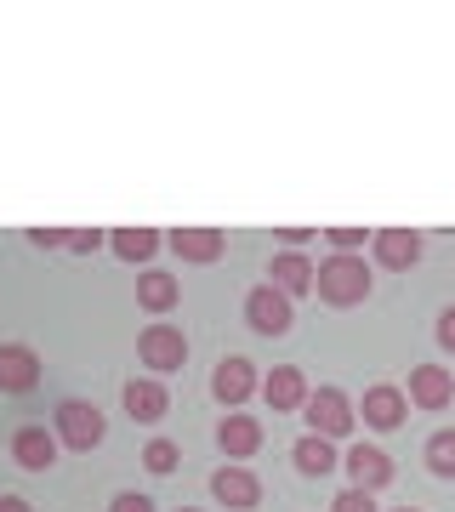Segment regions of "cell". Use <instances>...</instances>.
Returning <instances> with one entry per match:
<instances>
[{
  "mask_svg": "<svg viewBox=\"0 0 455 512\" xmlns=\"http://www.w3.org/2000/svg\"><path fill=\"white\" fill-rule=\"evenodd\" d=\"M109 512H154V501H148V495H137V490H120L109 501Z\"/></svg>",
  "mask_w": 455,
  "mask_h": 512,
  "instance_id": "83f0119b",
  "label": "cell"
},
{
  "mask_svg": "<svg viewBox=\"0 0 455 512\" xmlns=\"http://www.w3.org/2000/svg\"><path fill=\"white\" fill-rule=\"evenodd\" d=\"M40 353L23 342H0V393H35L40 387Z\"/></svg>",
  "mask_w": 455,
  "mask_h": 512,
  "instance_id": "9a60e30c",
  "label": "cell"
},
{
  "mask_svg": "<svg viewBox=\"0 0 455 512\" xmlns=\"http://www.w3.org/2000/svg\"><path fill=\"white\" fill-rule=\"evenodd\" d=\"M165 245H171L182 262L211 268V262H222V251H228V234H222V228H171V234H165Z\"/></svg>",
  "mask_w": 455,
  "mask_h": 512,
  "instance_id": "2e32d148",
  "label": "cell"
},
{
  "mask_svg": "<svg viewBox=\"0 0 455 512\" xmlns=\"http://www.w3.org/2000/svg\"><path fill=\"white\" fill-rule=\"evenodd\" d=\"M342 473H347V484L353 490H387L393 478H399V467H393V456H387L382 444H347L342 450Z\"/></svg>",
  "mask_w": 455,
  "mask_h": 512,
  "instance_id": "52a82bcc",
  "label": "cell"
},
{
  "mask_svg": "<svg viewBox=\"0 0 455 512\" xmlns=\"http://www.w3.org/2000/svg\"><path fill=\"white\" fill-rule=\"evenodd\" d=\"M296 416L308 421V433H319V439H330V444L353 439V427H359V416H353V399H347L342 387H313L308 404H302Z\"/></svg>",
  "mask_w": 455,
  "mask_h": 512,
  "instance_id": "3957f363",
  "label": "cell"
},
{
  "mask_svg": "<svg viewBox=\"0 0 455 512\" xmlns=\"http://www.w3.org/2000/svg\"><path fill=\"white\" fill-rule=\"evenodd\" d=\"M97 245H109V234H103V228H69V245H63V251H80V256H91Z\"/></svg>",
  "mask_w": 455,
  "mask_h": 512,
  "instance_id": "484cf974",
  "label": "cell"
},
{
  "mask_svg": "<svg viewBox=\"0 0 455 512\" xmlns=\"http://www.w3.org/2000/svg\"><path fill=\"white\" fill-rule=\"evenodd\" d=\"M57 433L46 427V421H23L18 433H12V461H18L23 473H52L57 467Z\"/></svg>",
  "mask_w": 455,
  "mask_h": 512,
  "instance_id": "8fae6325",
  "label": "cell"
},
{
  "mask_svg": "<svg viewBox=\"0 0 455 512\" xmlns=\"http://www.w3.org/2000/svg\"><path fill=\"white\" fill-rule=\"evenodd\" d=\"M404 399H410V410H427V416H438V410L455 399V376H450L444 365H416V370H410Z\"/></svg>",
  "mask_w": 455,
  "mask_h": 512,
  "instance_id": "4fadbf2b",
  "label": "cell"
},
{
  "mask_svg": "<svg viewBox=\"0 0 455 512\" xmlns=\"http://www.w3.org/2000/svg\"><path fill=\"white\" fill-rule=\"evenodd\" d=\"M137 359H143L148 376H177V370L188 365V336H182L177 325L154 319V325L137 336Z\"/></svg>",
  "mask_w": 455,
  "mask_h": 512,
  "instance_id": "277c9868",
  "label": "cell"
},
{
  "mask_svg": "<svg viewBox=\"0 0 455 512\" xmlns=\"http://www.w3.org/2000/svg\"><path fill=\"white\" fill-rule=\"evenodd\" d=\"M353 416H359L370 433H393V427L410 421V399H404L399 382H370L364 387V399L353 404Z\"/></svg>",
  "mask_w": 455,
  "mask_h": 512,
  "instance_id": "8992f818",
  "label": "cell"
},
{
  "mask_svg": "<svg viewBox=\"0 0 455 512\" xmlns=\"http://www.w3.org/2000/svg\"><path fill=\"white\" fill-rule=\"evenodd\" d=\"M376 291V274H370V262L364 256H342L330 251L319 268H313V296L325 302V308H364Z\"/></svg>",
  "mask_w": 455,
  "mask_h": 512,
  "instance_id": "6da1fadb",
  "label": "cell"
},
{
  "mask_svg": "<svg viewBox=\"0 0 455 512\" xmlns=\"http://www.w3.org/2000/svg\"><path fill=\"white\" fill-rule=\"evenodd\" d=\"M0 512H35V507H29L23 495H0Z\"/></svg>",
  "mask_w": 455,
  "mask_h": 512,
  "instance_id": "4dcf8cb0",
  "label": "cell"
},
{
  "mask_svg": "<svg viewBox=\"0 0 455 512\" xmlns=\"http://www.w3.org/2000/svg\"><path fill=\"white\" fill-rule=\"evenodd\" d=\"M433 336H438V348H444V353H455V308H444V313H438Z\"/></svg>",
  "mask_w": 455,
  "mask_h": 512,
  "instance_id": "f1b7e54d",
  "label": "cell"
},
{
  "mask_svg": "<svg viewBox=\"0 0 455 512\" xmlns=\"http://www.w3.org/2000/svg\"><path fill=\"white\" fill-rule=\"evenodd\" d=\"M273 239H285V251H302L308 239H319V228H273Z\"/></svg>",
  "mask_w": 455,
  "mask_h": 512,
  "instance_id": "f546056e",
  "label": "cell"
},
{
  "mask_svg": "<svg viewBox=\"0 0 455 512\" xmlns=\"http://www.w3.org/2000/svg\"><path fill=\"white\" fill-rule=\"evenodd\" d=\"M291 467L302 478H330V473H342V450L330 439H319V433H302L291 444Z\"/></svg>",
  "mask_w": 455,
  "mask_h": 512,
  "instance_id": "ac0fdd59",
  "label": "cell"
},
{
  "mask_svg": "<svg viewBox=\"0 0 455 512\" xmlns=\"http://www.w3.org/2000/svg\"><path fill=\"white\" fill-rule=\"evenodd\" d=\"M120 404H126L131 421L154 427V421H165V410H171V393H165L160 376H131V382L120 387Z\"/></svg>",
  "mask_w": 455,
  "mask_h": 512,
  "instance_id": "5bb4252c",
  "label": "cell"
},
{
  "mask_svg": "<svg viewBox=\"0 0 455 512\" xmlns=\"http://www.w3.org/2000/svg\"><path fill=\"white\" fill-rule=\"evenodd\" d=\"M217 450L228 461H251L256 450H262V421L245 416V410H228V416L217 421Z\"/></svg>",
  "mask_w": 455,
  "mask_h": 512,
  "instance_id": "e0dca14e",
  "label": "cell"
},
{
  "mask_svg": "<svg viewBox=\"0 0 455 512\" xmlns=\"http://www.w3.org/2000/svg\"><path fill=\"white\" fill-rule=\"evenodd\" d=\"M268 285L273 291H285L296 302V296H313V262L308 251H279L268 262Z\"/></svg>",
  "mask_w": 455,
  "mask_h": 512,
  "instance_id": "d6986e66",
  "label": "cell"
},
{
  "mask_svg": "<svg viewBox=\"0 0 455 512\" xmlns=\"http://www.w3.org/2000/svg\"><path fill=\"white\" fill-rule=\"evenodd\" d=\"M421 467L433 478H450L455 484V427H438L433 439L421 444Z\"/></svg>",
  "mask_w": 455,
  "mask_h": 512,
  "instance_id": "7402d4cb",
  "label": "cell"
},
{
  "mask_svg": "<svg viewBox=\"0 0 455 512\" xmlns=\"http://www.w3.org/2000/svg\"><path fill=\"white\" fill-rule=\"evenodd\" d=\"M182 302V285L171 274H165V268H148L143 279H137V308L143 313H154V319H165V313L177 308Z\"/></svg>",
  "mask_w": 455,
  "mask_h": 512,
  "instance_id": "ffe728a7",
  "label": "cell"
},
{
  "mask_svg": "<svg viewBox=\"0 0 455 512\" xmlns=\"http://www.w3.org/2000/svg\"><path fill=\"white\" fill-rule=\"evenodd\" d=\"M143 467H148L154 478L177 473V467H182V450H177L171 439H148V444H143Z\"/></svg>",
  "mask_w": 455,
  "mask_h": 512,
  "instance_id": "603a6c76",
  "label": "cell"
},
{
  "mask_svg": "<svg viewBox=\"0 0 455 512\" xmlns=\"http://www.w3.org/2000/svg\"><path fill=\"white\" fill-rule=\"evenodd\" d=\"M421 251H427V239L416 228H376L370 234V256H376V268H387V274H410L421 262Z\"/></svg>",
  "mask_w": 455,
  "mask_h": 512,
  "instance_id": "9c48e42d",
  "label": "cell"
},
{
  "mask_svg": "<svg viewBox=\"0 0 455 512\" xmlns=\"http://www.w3.org/2000/svg\"><path fill=\"white\" fill-rule=\"evenodd\" d=\"M330 512H376V495H370V490H353V484H347V490H336Z\"/></svg>",
  "mask_w": 455,
  "mask_h": 512,
  "instance_id": "d4e9b609",
  "label": "cell"
},
{
  "mask_svg": "<svg viewBox=\"0 0 455 512\" xmlns=\"http://www.w3.org/2000/svg\"><path fill=\"white\" fill-rule=\"evenodd\" d=\"M52 433L63 450H74V456H91L97 444L109 439V416L97 410L91 399H63L52 410Z\"/></svg>",
  "mask_w": 455,
  "mask_h": 512,
  "instance_id": "7a4b0ae2",
  "label": "cell"
},
{
  "mask_svg": "<svg viewBox=\"0 0 455 512\" xmlns=\"http://www.w3.org/2000/svg\"><path fill=\"white\" fill-rule=\"evenodd\" d=\"M319 239H330V251H342V256H359V251H364V239H370V234H364V228H325Z\"/></svg>",
  "mask_w": 455,
  "mask_h": 512,
  "instance_id": "cb8c5ba5",
  "label": "cell"
},
{
  "mask_svg": "<svg viewBox=\"0 0 455 512\" xmlns=\"http://www.w3.org/2000/svg\"><path fill=\"white\" fill-rule=\"evenodd\" d=\"M160 245H165L160 228H109V251L120 256V262H148Z\"/></svg>",
  "mask_w": 455,
  "mask_h": 512,
  "instance_id": "44dd1931",
  "label": "cell"
},
{
  "mask_svg": "<svg viewBox=\"0 0 455 512\" xmlns=\"http://www.w3.org/2000/svg\"><path fill=\"white\" fill-rule=\"evenodd\" d=\"M211 501L228 507V512H256L262 507V478H256L251 467H234V461H228V467L211 473Z\"/></svg>",
  "mask_w": 455,
  "mask_h": 512,
  "instance_id": "30bf717a",
  "label": "cell"
},
{
  "mask_svg": "<svg viewBox=\"0 0 455 512\" xmlns=\"http://www.w3.org/2000/svg\"><path fill=\"white\" fill-rule=\"evenodd\" d=\"M256 387H262V370H256L245 353H228V359H217V370H211V399H217L222 410H239Z\"/></svg>",
  "mask_w": 455,
  "mask_h": 512,
  "instance_id": "ba28073f",
  "label": "cell"
},
{
  "mask_svg": "<svg viewBox=\"0 0 455 512\" xmlns=\"http://www.w3.org/2000/svg\"><path fill=\"white\" fill-rule=\"evenodd\" d=\"M177 512H200V507H177Z\"/></svg>",
  "mask_w": 455,
  "mask_h": 512,
  "instance_id": "d6a6232c",
  "label": "cell"
},
{
  "mask_svg": "<svg viewBox=\"0 0 455 512\" xmlns=\"http://www.w3.org/2000/svg\"><path fill=\"white\" fill-rule=\"evenodd\" d=\"M29 245H40V251H63V245H69V228H29Z\"/></svg>",
  "mask_w": 455,
  "mask_h": 512,
  "instance_id": "4316f807",
  "label": "cell"
},
{
  "mask_svg": "<svg viewBox=\"0 0 455 512\" xmlns=\"http://www.w3.org/2000/svg\"><path fill=\"white\" fill-rule=\"evenodd\" d=\"M262 399H268V410H279V416H296L302 404H308L313 382H308V370H296V365H273L268 376H262V387H256Z\"/></svg>",
  "mask_w": 455,
  "mask_h": 512,
  "instance_id": "7c38bea8",
  "label": "cell"
},
{
  "mask_svg": "<svg viewBox=\"0 0 455 512\" xmlns=\"http://www.w3.org/2000/svg\"><path fill=\"white\" fill-rule=\"evenodd\" d=\"M393 512H421V507H393Z\"/></svg>",
  "mask_w": 455,
  "mask_h": 512,
  "instance_id": "1f68e13d",
  "label": "cell"
},
{
  "mask_svg": "<svg viewBox=\"0 0 455 512\" xmlns=\"http://www.w3.org/2000/svg\"><path fill=\"white\" fill-rule=\"evenodd\" d=\"M245 325L256 330V336H291L296 330V302L285 291H273V285H251L245 291Z\"/></svg>",
  "mask_w": 455,
  "mask_h": 512,
  "instance_id": "5b68a950",
  "label": "cell"
}]
</instances>
